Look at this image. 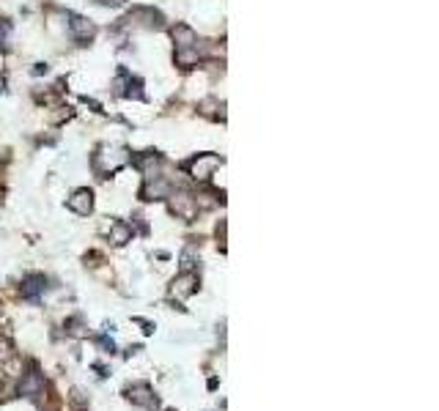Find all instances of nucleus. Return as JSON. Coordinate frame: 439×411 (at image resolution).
<instances>
[{
    "mask_svg": "<svg viewBox=\"0 0 439 411\" xmlns=\"http://www.w3.org/2000/svg\"><path fill=\"white\" fill-rule=\"evenodd\" d=\"M3 88H6V80H3V77H0V93H3Z\"/></svg>",
    "mask_w": 439,
    "mask_h": 411,
    "instance_id": "obj_17",
    "label": "nucleus"
},
{
    "mask_svg": "<svg viewBox=\"0 0 439 411\" xmlns=\"http://www.w3.org/2000/svg\"><path fill=\"white\" fill-rule=\"evenodd\" d=\"M44 288H47V280H44L42 274H33V277H28V280L22 282V296H25V299H36Z\"/></svg>",
    "mask_w": 439,
    "mask_h": 411,
    "instance_id": "obj_12",
    "label": "nucleus"
},
{
    "mask_svg": "<svg viewBox=\"0 0 439 411\" xmlns=\"http://www.w3.org/2000/svg\"><path fill=\"white\" fill-rule=\"evenodd\" d=\"M170 36H173V42H176V50H179V47H192V44H198V33H195L190 25H173Z\"/></svg>",
    "mask_w": 439,
    "mask_h": 411,
    "instance_id": "obj_10",
    "label": "nucleus"
},
{
    "mask_svg": "<svg viewBox=\"0 0 439 411\" xmlns=\"http://www.w3.org/2000/svg\"><path fill=\"white\" fill-rule=\"evenodd\" d=\"M170 211L181 219H192L198 214V198L187 195V192H170Z\"/></svg>",
    "mask_w": 439,
    "mask_h": 411,
    "instance_id": "obj_3",
    "label": "nucleus"
},
{
    "mask_svg": "<svg viewBox=\"0 0 439 411\" xmlns=\"http://www.w3.org/2000/svg\"><path fill=\"white\" fill-rule=\"evenodd\" d=\"M159 167H162V159H159L156 154H146V156L141 159V173H143L146 181H151V179L159 176Z\"/></svg>",
    "mask_w": 439,
    "mask_h": 411,
    "instance_id": "obj_14",
    "label": "nucleus"
},
{
    "mask_svg": "<svg viewBox=\"0 0 439 411\" xmlns=\"http://www.w3.org/2000/svg\"><path fill=\"white\" fill-rule=\"evenodd\" d=\"M72 401L77 403V406H82V403H85V398H82V392H80V390H74L72 392Z\"/></svg>",
    "mask_w": 439,
    "mask_h": 411,
    "instance_id": "obj_16",
    "label": "nucleus"
},
{
    "mask_svg": "<svg viewBox=\"0 0 439 411\" xmlns=\"http://www.w3.org/2000/svg\"><path fill=\"white\" fill-rule=\"evenodd\" d=\"M44 392V378L36 373V370H30V373H25L22 376V381H19V395H25V398H39Z\"/></svg>",
    "mask_w": 439,
    "mask_h": 411,
    "instance_id": "obj_6",
    "label": "nucleus"
},
{
    "mask_svg": "<svg viewBox=\"0 0 439 411\" xmlns=\"http://www.w3.org/2000/svg\"><path fill=\"white\" fill-rule=\"evenodd\" d=\"M127 398L135 403V406H143V409H154L156 406V398H154V392L148 390L146 384H138V387H129V392H127Z\"/></svg>",
    "mask_w": 439,
    "mask_h": 411,
    "instance_id": "obj_9",
    "label": "nucleus"
},
{
    "mask_svg": "<svg viewBox=\"0 0 439 411\" xmlns=\"http://www.w3.org/2000/svg\"><path fill=\"white\" fill-rule=\"evenodd\" d=\"M69 30H72V36L77 42H91L96 36L93 22L85 19V17H77V14H69Z\"/></svg>",
    "mask_w": 439,
    "mask_h": 411,
    "instance_id": "obj_5",
    "label": "nucleus"
},
{
    "mask_svg": "<svg viewBox=\"0 0 439 411\" xmlns=\"http://www.w3.org/2000/svg\"><path fill=\"white\" fill-rule=\"evenodd\" d=\"M217 167H220V159L215 154H198V156L190 162L187 170H190V176H192L195 181H209Z\"/></svg>",
    "mask_w": 439,
    "mask_h": 411,
    "instance_id": "obj_2",
    "label": "nucleus"
},
{
    "mask_svg": "<svg viewBox=\"0 0 439 411\" xmlns=\"http://www.w3.org/2000/svg\"><path fill=\"white\" fill-rule=\"evenodd\" d=\"M99 6H110V8H118V6H124L127 0H96Z\"/></svg>",
    "mask_w": 439,
    "mask_h": 411,
    "instance_id": "obj_15",
    "label": "nucleus"
},
{
    "mask_svg": "<svg viewBox=\"0 0 439 411\" xmlns=\"http://www.w3.org/2000/svg\"><path fill=\"white\" fill-rule=\"evenodd\" d=\"M110 241H113L116 247L132 241V228H129L127 222H113V225H110Z\"/></svg>",
    "mask_w": 439,
    "mask_h": 411,
    "instance_id": "obj_13",
    "label": "nucleus"
},
{
    "mask_svg": "<svg viewBox=\"0 0 439 411\" xmlns=\"http://www.w3.org/2000/svg\"><path fill=\"white\" fill-rule=\"evenodd\" d=\"M124 162H127V154H124L121 148H110V145H102L99 154L93 156V165H96L99 173H113V170H118Z\"/></svg>",
    "mask_w": 439,
    "mask_h": 411,
    "instance_id": "obj_1",
    "label": "nucleus"
},
{
    "mask_svg": "<svg viewBox=\"0 0 439 411\" xmlns=\"http://www.w3.org/2000/svg\"><path fill=\"white\" fill-rule=\"evenodd\" d=\"M168 195H170V184H168L162 176L146 181V187H143V198H146V201H162V198H168Z\"/></svg>",
    "mask_w": 439,
    "mask_h": 411,
    "instance_id": "obj_8",
    "label": "nucleus"
},
{
    "mask_svg": "<svg viewBox=\"0 0 439 411\" xmlns=\"http://www.w3.org/2000/svg\"><path fill=\"white\" fill-rule=\"evenodd\" d=\"M195 291H198V274H192V272H181L173 280V285H170V293H173L176 299H187V296H192Z\"/></svg>",
    "mask_w": 439,
    "mask_h": 411,
    "instance_id": "obj_4",
    "label": "nucleus"
},
{
    "mask_svg": "<svg viewBox=\"0 0 439 411\" xmlns=\"http://www.w3.org/2000/svg\"><path fill=\"white\" fill-rule=\"evenodd\" d=\"M66 206L72 208L74 214H80V217H88V214L93 211V192H91V190H77L72 198L66 201Z\"/></svg>",
    "mask_w": 439,
    "mask_h": 411,
    "instance_id": "obj_7",
    "label": "nucleus"
},
{
    "mask_svg": "<svg viewBox=\"0 0 439 411\" xmlns=\"http://www.w3.org/2000/svg\"><path fill=\"white\" fill-rule=\"evenodd\" d=\"M176 64L181 68H192L201 64V50H198V44H192V47H179L176 50Z\"/></svg>",
    "mask_w": 439,
    "mask_h": 411,
    "instance_id": "obj_11",
    "label": "nucleus"
}]
</instances>
